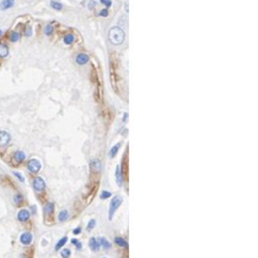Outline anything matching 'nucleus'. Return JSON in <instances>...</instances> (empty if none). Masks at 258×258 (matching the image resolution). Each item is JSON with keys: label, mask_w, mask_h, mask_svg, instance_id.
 Segmentation results:
<instances>
[{"label": "nucleus", "mask_w": 258, "mask_h": 258, "mask_svg": "<svg viewBox=\"0 0 258 258\" xmlns=\"http://www.w3.org/2000/svg\"><path fill=\"white\" fill-rule=\"evenodd\" d=\"M125 38V33L121 27L119 26H114L109 30L108 33V40L112 45H119L123 42Z\"/></svg>", "instance_id": "f257e3e1"}, {"label": "nucleus", "mask_w": 258, "mask_h": 258, "mask_svg": "<svg viewBox=\"0 0 258 258\" xmlns=\"http://www.w3.org/2000/svg\"><path fill=\"white\" fill-rule=\"evenodd\" d=\"M122 204V198L120 196H115L112 199L110 203V207H109V220H112L113 218L114 213L116 212V210L119 208L120 205Z\"/></svg>", "instance_id": "f03ea898"}, {"label": "nucleus", "mask_w": 258, "mask_h": 258, "mask_svg": "<svg viewBox=\"0 0 258 258\" xmlns=\"http://www.w3.org/2000/svg\"><path fill=\"white\" fill-rule=\"evenodd\" d=\"M27 168H28L29 172H40V170L42 168V163H40V160L37 159H30V160L27 163Z\"/></svg>", "instance_id": "7ed1b4c3"}, {"label": "nucleus", "mask_w": 258, "mask_h": 258, "mask_svg": "<svg viewBox=\"0 0 258 258\" xmlns=\"http://www.w3.org/2000/svg\"><path fill=\"white\" fill-rule=\"evenodd\" d=\"M33 189H35L36 192H42L45 188V182L43 181V179H42L40 177H37L33 180Z\"/></svg>", "instance_id": "20e7f679"}, {"label": "nucleus", "mask_w": 258, "mask_h": 258, "mask_svg": "<svg viewBox=\"0 0 258 258\" xmlns=\"http://www.w3.org/2000/svg\"><path fill=\"white\" fill-rule=\"evenodd\" d=\"M10 134L6 131H0V146H6L10 141Z\"/></svg>", "instance_id": "39448f33"}, {"label": "nucleus", "mask_w": 258, "mask_h": 258, "mask_svg": "<svg viewBox=\"0 0 258 258\" xmlns=\"http://www.w3.org/2000/svg\"><path fill=\"white\" fill-rule=\"evenodd\" d=\"M19 240H20V243L23 244V245H28V244H30L31 241H33V235L29 232H24L21 234Z\"/></svg>", "instance_id": "423d86ee"}, {"label": "nucleus", "mask_w": 258, "mask_h": 258, "mask_svg": "<svg viewBox=\"0 0 258 258\" xmlns=\"http://www.w3.org/2000/svg\"><path fill=\"white\" fill-rule=\"evenodd\" d=\"M29 217H30V213L25 209L20 210L17 214V219L20 222H25V221H27L29 219Z\"/></svg>", "instance_id": "0eeeda50"}, {"label": "nucleus", "mask_w": 258, "mask_h": 258, "mask_svg": "<svg viewBox=\"0 0 258 258\" xmlns=\"http://www.w3.org/2000/svg\"><path fill=\"white\" fill-rule=\"evenodd\" d=\"M14 0H2L0 2V10H8L14 5Z\"/></svg>", "instance_id": "6e6552de"}, {"label": "nucleus", "mask_w": 258, "mask_h": 258, "mask_svg": "<svg viewBox=\"0 0 258 258\" xmlns=\"http://www.w3.org/2000/svg\"><path fill=\"white\" fill-rule=\"evenodd\" d=\"M76 61L78 65H85L89 61V56L87 54H79L76 57Z\"/></svg>", "instance_id": "1a4fd4ad"}, {"label": "nucleus", "mask_w": 258, "mask_h": 258, "mask_svg": "<svg viewBox=\"0 0 258 258\" xmlns=\"http://www.w3.org/2000/svg\"><path fill=\"white\" fill-rule=\"evenodd\" d=\"M90 166H91V168H92L93 170H95V172H99V170H101L102 165H101V163H100L99 159L94 158V159H92V160H91Z\"/></svg>", "instance_id": "9d476101"}, {"label": "nucleus", "mask_w": 258, "mask_h": 258, "mask_svg": "<svg viewBox=\"0 0 258 258\" xmlns=\"http://www.w3.org/2000/svg\"><path fill=\"white\" fill-rule=\"evenodd\" d=\"M13 158H14V160L17 161V163H21V161H23L24 159H25V153H24L23 151L18 150V151L15 152L14 155H13Z\"/></svg>", "instance_id": "9b49d317"}, {"label": "nucleus", "mask_w": 258, "mask_h": 258, "mask_svg": "<svg viewBox=\"0 0 258 258\" xmlns=\"http://www.w3.org/2000/svg\"><path fill=\"white\" fill-rule=\"evenodd\" d=\"M9 54L8 47L4 43H0V58H6Z\"/></svg>", "instance_id": "f8f14e48"}, {"label": "nucleus", "mask_w": 258, "mask_h": 258, "mask_svg": "<svg viewBox=\"0 0 258 258\" xmlns=\"http://www.w3.org/2000/svg\"><path fill=\"white\" fill-rule=\"evenodd\" d=\"M89 246L93 251H98L100 248V243L99 241H97L95 238H91L90 242H89Z\"/></svg>", "instance_id": "ddd939ff"}, {"label": "nucleus", "mask_w": 258, "mask_h": 258, "mask_svg": "<svg viewBox=\"0 0 258 258\" xmlns=\"http://www.w3.org/2000/svg\"><path fill=\"white\" fill-rule=\"evenodd\" d=\"M116 182L119 187L122 186V170H120L119 166L116 168Z\"/></svg>", "instance_id": "4468645a"}, {"label": "nucleus", "mask_w": 258, "mask_h": 258, "mask_svg": "<svg viewBox=\"0 0 258 258\" xmlns=\"http://www.w3.org/2000/svg\"><path fill=\"white\" fill-rule=\"evenodd\" d=\"M74 40H75V36L73 35H71V33L66 35L65 37H64V42H65L66 45H72V43L74 42Z\"/></svg>", "instance_id": "2eb2a0df"}, {"label": "nucleus", "mask_w": 258, "mask_h": 258, "mask_svg": "<svg viewBox=\"0 0 258 258\" xmlns=\"http://www.w3.org/2000/svg\"><path fill=\"white\" fill-rule=\"evenodd\" d=\"M8 38L11 42H16L17 40H19V33H18L17 31H11Z\"/></svg>", "instance_id": "dca6fc26"}, {"label": "nucleus", "mask_w": 258, "mask_h": 258, "mask_svg": "<svg viewBox=\"0 0 258 258\" xmlns=\"http://www.w3.org/2000/svg\"><path fill=\"white\" fill-rule=\"evenodd\" d=\"M68 217H69V212H68L67 210H63V211L60 212V214H59V221L63 222V221L67 220Z\"/></svg>", "instance_id": "f3484780"}, {"label": "nucleus", "mask_w": 258, "mask_h": 258, "mask_svg": "<svg viewBox=\"0 0 258 258\" xmlns=\"http://www.w3.org/2000/svg\"><path fill=\"white\" fill-rule=\"evenodd\" d=\"M100 245H102V247L104 248V249H109V248L111 247V244L109 243L108 240H107L106 238H104V237H101L100 238Z\"/></svg>", "instance_id": "a211bd4d"}, {"label": "nucleus", "mask_w": 258, "mask_h": 258, "mask_svg": "<svg viewBox=\"0 0 258 258\" xmlns=\"http://www.w3.org/2000/svg\"><path fill=\"white\" fill-rule=\"evenodd\" d=\"M115 243L117 244L118 246H120V247H127V246H128L127 242L125 241L124 239L121 238V237H116V238H115Z\"/></svg>", "instance_id": "6ab92c4d"}, {"label": "nucleus", "mask_w": 258, "mask_h": 258, "mask_svg": "<svg viewBox=\"0 0 258 258\" xmlns=\"http://www.w3.org/2000/svg\"><path fill=\"white\" fill-rule=\"evenodd\" d=\"M120 144H121V143L119 142V143H117V144L114 145V146L111 148V150H110V157H115L116 156V154H117L118 150H119Z\"/></svg>", "instance_id": "aec40b11"}, {"label": "nucleus", "mask_w": 258, "mask_h": 258, "mask_svg": "<svg viewBox=\"0 0 258 258\" xmlns=\"http://www.w3.org/2000/svg\"><path fill=\"white\" fill-rule=\"evenodd\" d=\"M52 212H54V204L52 203H47V206L45 207V213L47 215H51Z\"/></svg>", "instance_id": "412c9836"}, {"label": "nucleus", "mask_w": 258, "mask_h": 258, "mask_svg": "<svg viewBox=\"0 0 258 258\" xmlns=\"http://www.w3.org/2000/svg\"><path fill=\"white\" fill-rule=\"evenodd\" d=\"M51 6L56 10H61V8H63V4L58 1H54V0L51 1Z\"/></svg>", "instance_id": "4be33fe9"}, {"label": "nucleus", "mask_w": 258, "mask_h": 258, "mask_svg": "<svg viewBox=\"0 0 258 258\" xmlns=\"http://www.w3.org/2000/svg\"><path fill=\"white\" fill-rule=\"evenodd\" d=\"M43 31H45V35H51L52 33V31H54V27H52V24H47V25L45 26V29H43Z\"/></svg>", "instance_id": "5701e85b"}, {"label": "nucleus", "mask_w": 258, "mask_h": 258, "mask_svg": "<svg viewBox=\"0 0 258 258\" xmlns=\"http://www.w3.org/2000/svg\"><path fill=\"white\" fill-rule=\"evenodd\" d=\"M67 240H68V238L67 237H64V238H61L60 241L58 242V243H57V245H56V250H59V249H61V247H63L64 245H65L66 243H67Z\"/></svg>", "instance_id": "b1692460"}, {"label": "nucleus", "mask_w": 258, "mask_h": 258, "mask_svg": "<svg viewBox=\"0 0 258 258\" xmlns=\"http://www.w3.org/2000/svg\"><path fill=\"white\" fill-rule=\"evenodd\" d=\"M61 257H63V258H69L70 255H71L70 249H64L61 252Z\"/></svg>", "instance_id": "393cba45"}, {"label": "nucleus", "mask_w": 258, "mask_h": 258, "mask_svg": "<svg viewBox=\"0 0 258 258\" xmlns=\"http://www.w3.org/2000/svg\"><path fill=\"white\" fill-rule=\"evenodd\" d=\"M22 199H23V198H22V196L20 195V194H17V195L14 196V198H13V201H14L15 204H19V203H21Z\"/></svg>", "instance_id": "a878e982"}, {"label": "nucleus", "mask_w": 258, "mask_h": 258, "mask_svg": "<svg viewBox=\"0 0 258 258\" xmlns=\"http://www.w3.org/2000/svg\"><path fill=\"white\" fill-rule=\"evenodd\" d=\"M23 33L25 36H30L31 35H33V30H31V27L30 26H26L25 28H24L23 30Z\"/></svg>", "instance_id": "bb28decb"}, {"label": "nucleus", "mask_w": 258, "mask_h": 258, "mask_svg": "<svg viewBox=\"0 0 258 258\" xmlns=\"http://www.w3.org/2000/svg\"><path fill=\"white\" fill-rule=\"evenodd\" d=\"M101 3L103 4V5H105V7L106 8H109L112 5L111 0H101Z\"/></svg>", "instance_id": "cd10ccee"}, {"label": "nucleus", "mask_w": 258, "mask_h": 258, "mask_svg": "<svg viewBox=\"0 0 258 258\" xmlns=\"http://www.w3.org/2000/svg\"><path fill=\"white\" fill-rule=\"evenodd\" d=\"M95 224H96V221L95 220H91L90 222L88 223V227H87V230H88V231L92 230L93 228L95 227Z\"/></svg>", "instance_id": "c85d7f7f"}, {"label": "nucleus", "mask_w": 258, "mask_h": 258, "mask_svg": "<svg viewBox=\"0 0 258 258\" xmlns=\"http://www.w3.org/2000/svg\"><path fill=\"white\" fill-rule=\"evenodd\" d=\"M72 244H74V245L77 246V249L78 250H80L82 248V244L80 243V242L78 241L77 239H72Z\"/></svg>", "instance_id": "c756f323"}, {"label": "nucleus", "mask_w": 258, "mask_h": 258, "mask_svg": "<svg viewBox=\"0 0 258 258\" xmlns=\"http://www.w3.org/2000/svg\"><path fill=\"white\" fill-rule=\"evenodd\" d=\"M109 197H111V193L110 192H107V191H104L103 193L101 194V196H100V198L101 199H107Z\"/></svg>", "instance_id": "7c9ffc66"}, {"label": "nucleus", "mask_w": 258, "mask_h": 258, "mask_svg": "<svg viewBox=\"0 0 258 258\" xmlns=\"http://www.w3.org/2000/svg\"><path fill=\"white\" fill-rule=\"evenodd\" d=\"M99 15H100V16H102V17H106V16H108V10H107V8L102 9V10L99 12Z\"/></svg>", "instance_id": "2f4dec72"}, {"label": "nucleus", "mask_w": 258, "mask_h": 258, "mask_svg": "<svg viewBox=\"0 0 258 258\" xmlns=\"http://www.w3.org/2000/svg\"><path fill=\"white\" fill-rule=\"evenodd\" d=\"M96 6V2L95 0H89V3H88V8L89 9H94Z\"/></svg>", "instance_id": "473e14b6"}, {"label": "nucleus", "mask_w": 258, "mask_h": 258, "mask_svg": "<svg viewBox=\"0 0 258 258\" xmlns=\"http://www.w3.org/2000/svg\"><path fill=\"white\" fill-rule=\"evenodd\" d=\"M13 175H16V177H17V179L19 180L20 182H24V179H23V177H22V175H20L19 172H13Z\"/></svg>", "instance_id": "72a5a7b5"}, {"label": "nucleus", "mask_w": 258, "mask_h": 258, "mask_svg": "<svg viewBox=\"0 0 258 258\" xmlns=\"http://www.w3.org/2000/svg\"><path fill=\"white\" fill-rule=\"evenodd\" d=\"M80 232H81V228H80V227H78L77 229L74 230V234H76V235L80 234Z\"/></svg>", "instance_id": "f704fd0d"}, {"label": "nucleus", "mask_w": 258, "mask_h": 258, "mask_svg": "<svg viewBox=\"0 0 258 258\" xmlns=\"http://www.w3.org/2000/svg\"><path fill=\"white\" fill-rule=\"evenodd\" d=\"M1 35H2V31H1V30H0V36H1Z\"/></svg>", "instance_id": "c9c22d12"}, {"label": "nucleus", "mask_w": 258, "mask_h": 258, "mask_svg": "<svg viewBox=\"0 0 258 258\" xmlns=\"http://www.w3.org/2000/svg\"><path fill=\"white\" fill-rule=\"evenodd\" d=\"M104 258H106V257H104Z\"/></svg>", "instance_id": "e433bc0d"}]
</instances>
